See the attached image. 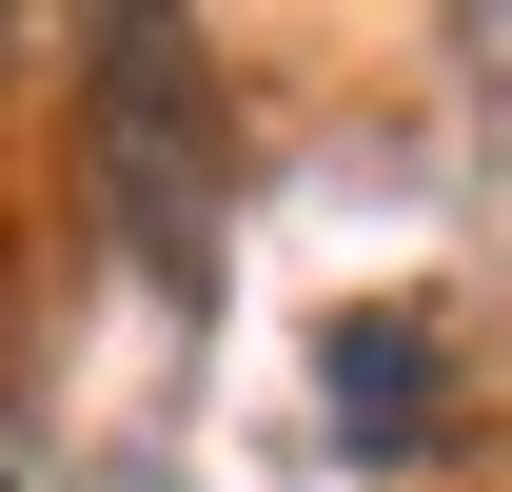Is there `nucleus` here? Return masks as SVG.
Segmentation results:
<instances>
[{
    "mask_svg": "<svg viewBox=\"0 0 512 492\" xmlns=\"http://www.w3.org/2000/svg\"><path fill=\"white\" fill-rule=\"evenodd\" d=\"M99 79H119V99H99L119 217H138V256L197 296V276H217V99H197V60L158 40V20H119V40H99Z\"/></svg>",
    "mask_w": 512,
    "mask_h": 492,
    "instance_id": "1",
    "label": "nucleus"
},
{
    "mask_svg": "<svg viewBox=\"0 0 512 492\" xmlns=\"http://www.w3.org/2000/svg\"><path fill=\"white\" fill-rule=\"evenodd\" d=\"M316 374H335V433H355V453H434V315H335L316 335Z\"/></svg>",
    "mask_w": 512,
    "mask_h": 492,
    "instance_id": "2",
    "label": "nucleus"
}]
</instances>
